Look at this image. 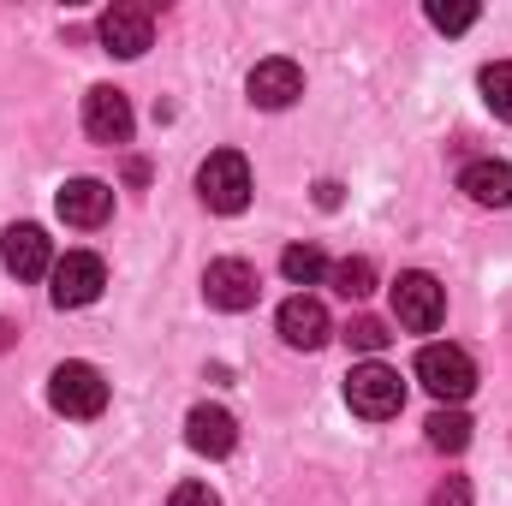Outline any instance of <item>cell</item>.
<instances>
[{
    "mask_svg": "<svg viewBox=\"0 0 512 506\" xmlns=\"http://www.w3.org/2000/svg\"><path fill=\"white\" fill-rule=\"evenodd\" d=\"M96 36H102V48H108V54L137 60V54L155 42V12H149V6H131V0H120V6H108V12H102Z\"/></svg>",
    "mask_w": 512,
    "mask_h": 506,
    "instance_id": "cell-9",
    "label": "cell"
},
{
    "mask_svg": "<svg viewBox=\"0 0 512 506\" xmlns=\"http://www.w3.org/2000/svg\"><path fill=\"white\" fill-rule=\"evenodd\" d=\"M346 340H352L358 352H370V358H376L393 334H387V322H376V316H352V322H346Z\"/></svg>",
    "mask_w": 512,
    "mask_h": 506,
    "instance_id": "cell-21",
    "label": "cell"
},
{
    "mask_svg": "<svg viewBox=\"0 0 512 506\" xmlns=\"http://www.w3.org/2000/svg\"><path fill=\"white\" fill-rule=\"evenodd\" d=\"M0 262H6V274H18V280H42V274L54 268V245H48V233H42L36 221H18V227L0 233Z\"/></svg>",
    "mask_w": 512,
    "mask_h": 506,
    "instance_id": "cell-10",
    "label": "cell"
},
{
    "mask_svg": "<svg viewBox=\"0 0 512 506\" xmlns=\"http://www.w3.org/2000/svg\"><path fill=\"white\" fill-rule=\"evenodd\" d=\"M459 191H465L471 203H483V209H507V203H512V167H507V161H495V155L465 161Z\"/></svg>",
    "mask_w": 512,
    "mask_h": 506,
    "instance_id": "cell-15",
    "label": "cell"
},
{
    "mask_svg": "<svg viewBox=\"0 0 512 506\" xmlns=\"http://www.w3.org/2000/svg\"><path fill=\"white\" fill-rule=\"evenodd\" d=\"M417 381L441 399V405H465L477 393V364L465 346H423L417 352Z\"/></svg>",
    "mask_w": 512,
    "mask_h": 506,
    "instance_id": "cell-3",
    "label": "cell"
},
{
    "mask_svg": "<svg viewBox=\"0 0 512 506\" xmlns=\"http://www.w3.org/2000/svg\"><path fill=\"white\" fill-rule=\"evenodd\" d=\"M256 292H262V280H256L251 262H239V256H221V262H209V268H203V298H209L215 310H227V316L251 310Z\"/></svg>",
    "mask_w": 512,
    "mask_h": 506,
    "instance_id": "cell-7",
    "label": "cell"
},
{
    "mask_svg": "<svg viewBox=\"0 0 512 506\" xmlns=\"http://www.w3.org/2000/svg\"><path fill=\"white\" fill-rule=\"evenodd\" d=\"M197 197L215 209V215H239L251 203V161L239 149H215L203 167H197Z\"/></svg>",
    "mask_w": 512,
    "mask_h": 506,
    "instance_id": "cell-2",
    "label": "cell"
},
{
    "mask_svg": "<svg viewBox=\"0 0 512 506\" xmlns=\"http://www.w3.org/2000/svg\"><path fill=\"white\" fill-rule=\"evenodd\" d=\"M167 506H221V495H215L209 483H179V489H173V501H167Z\"/></svg>",
    "mask_w": 512,
    "mask_h": 506,
    "instance_id": "cell-23",
    "label": "cell"
},
{
    "mask_svg": "<svg viewBox=\"0 0 512 506\" xmlns=\"http://www.w3.org/2000/svg\"><path fill=\"white\" fill-rule=\"evenodd\" d=\"M483 102L495 108V120H512V60H495V66H483Z\"/></svg>",
    "mask_w": 512,
    "mask_h": 506,
    "instance_id": "cell-19",
    "label": "cell"
},
{
    "mask_svg": "<svg viewBox=\"0 0 512 506\" xmlns=\"http://www.w3.org/2000/svg\"><path fill=\"white\" fill-rule=\"evenodd\" d=\"M6 346H12V322H0V352H6Z\"/></svg>",
    "mask_w": 512,
    "mask_h": 506,
    "instance_id": "cell-25",
    "label": "cell"
},
{
    "mask_svg": "<svg viewBox=\"0 0 512 506\" xmlns=\"http://www.w3.org/2000/svg\"><path fill=\"white\" fill-rule=\"evenodd\" d=\"M185 441H191V453H203V459H227V453L239 447V423H233L227 405H197V411L185 417Z\"/></svg>",
    "mask_w": 512,
    "mask_h": 506,
    "instance_id": "cell-14",
    "label": "cell"
},
{
    "mask_svg": "<svg viewBox=\"0 0 512 506\" xmlns=\"http://www.w3.org/2000/svg\"><path fill=\"white\" fill-rule=\"evenodd\" d=\"M316 203H322V209H334V203H340V185H334V179H322V185H316Z\"/></svg>",
    "mask_w": 512,
    "mask_h": 506,
    "instance_id": "cell-24",
    "label": "cell"
},
{
    "mask_svg": "<svg viewBox=\"0 0 512 506\" xmlns=\"http://www.w3.org/2000/svg\"><path fill=\"white\" fill-rule=\"evenodd\" d=\"M423 429H429V447H435V453H465V447H471V417H465L459 405H441Z\"/></svg>",
    "mask_w": 512,
    "mask_h": 506,
    "instance_id": "cell-16",
    "label": "cell"
},
{
    "mask_svg": "<svg viewBox=\"0 0 512 506\" xmlns=\"http://www.w3.org/2000/svg\"><path fill=\"white\" fill-rule=\"evenodd\" d=\"M131 126H137V114H131V96H126V90L96 84V90L84 96V131H90L96 143L120 149V143H131Z\"/></svg>",
    "mask_w": 512,
    "mask_h": 506,
    "instance_id": "cell-8",
    "label": "cell"
},
{
    "mask_svg": "<svg viewBox=\"0 0 512 506\" xmlns=\"http://www.w3.org/2000/svg\"><path fill=\"white\" fill-rule=\"evenodd\" d=\"M48 298L60 304V310H84V304H96L102 298V286H108V268H102V256L90 251H66L54 268H48Z\"/></svg>",
    "mask_w": 512,
    "mask_h": 506,
    "instance_id": "cell-6",
    "label": "cell"
},
{
    "mask_svg": "<svg viewBox=\"0 0 512 506\" xmlns=\"http://www.w3.org/2000/svg\"><path fill=\"white\" fill-rule=\"evenodd\" d=\"M328 280H334V292H340V298H352V304H358V298H370V292H376V262H370V256H346V262H334V268H328Z\"/></svg>",
    "mask_w": 512,
    "mask_h": 506,
    "instance_id": "cell-17",
    "label": "cell"
},
{
    "mask_svg": "<svg viewBox=\"0 0 512 506\" xmlns=\"http://www.w3.org/2000/svg\"><path fill=\"white\" fill-rule=\"evenodd\" d=\"M54 209H60V221L66 227H102L108 215H114V185H102V179H66L60 185V197H54Z\"/></svg>",
    "mask_w": 512,
    "mask_h": 506,
    "instance_id": "cell-12",
    "label": "cell"
},
{
    "mask_svg": "<svg viewBox=\"0 0 512 506\" xmlns=\"http://www.w3.org/2000/svg\"><path fill=\"white\" fill-rule=\"evenodd\" d=\"M393 316H399V328H411V334H435L441 316H447V286H441L435 274H423V268L399 274V280H393Z\"/></svg>",
    "mask_w": 512,
    "mask_h": 506,
    "instance_id": "cell-4",
    "label": "cell"
},
{
    "mask_svg": "<svg viewBox=\"0 0 512 506\" xmlns=\"http://www.w3.org/2000/svg\"><path fill=\"white\" fill-rule=\"evenodd\" d=\"M346 405L358 411V417H370V423H387V417H399V405H405V381L399 370H387V364H358L352 376H346Z\"/></svg>",
    "mask_w": 512,
    "mask_h": 506,
    "instance_id": "cell-5",
    "label": "cell"
},
{
    "mask_svg": "<svg viewBox=\"0 0 512 506\" xmlns=\"http://www.w3.org/2000/svg\"><path fill=\"white\" fill-rule=\"evenodd\" d=\"M245 90H251L256 108L280 114V108H292V102L304 96V72H298L286 54H274V60H256V72L245 78Z\"/></svg>",
    "mask_w": 512,
    "mask_h": 506,
    "instance_id": "cell-11",
    "label": "cell"
},
{
    "mask_svg": "<svg viewBox=\"0 0 512 506\" xmlns=\"http://www.w3.org/2000/svg\"><path fill=\"white\" fill-rule=\"evenodd\" d=\"M274 328H280V340H286L292 352H316V346L328 340V310H322V298H310V292H292V298L280 304Z\"/></svg>",
    "mask_w": 512,
    "mask_h": 506,
    "instance_id": "cell-13",
    "label": "cell"
},
{
    "mask_svg": "<svg viewBox=\"0 0 512 506\" xmlns=\"http://www.w3.org/2000/svg\"><path fill=\"white\" fill-rule=\"evenodd\" d=\"M48 405H54L60 417L90 423V417H102V411H108V381H102L96 364L72 358V364H60V370L48 376Z\"/></svg>",
    "mask_w": 512,
    "mask_h": 506,
    "instance_id": "cell-1",
    "label": "cell"
},
{
    "mask_svg": "<svg viewBox=\"0 0 512 506\" xmlns=\"http://www.w3.org/2000/svg\"><path fill=\"white\" fill-rule=\"evenodd\" d=\"M423 12H429V24H435V30H447V36H459V30H471V24L483 18L471 0H429Z\"/></svg>",
    "mask_w": 512,
    "mask_h": 506,
    "instance_id": "cell-20",
    "label": "cell"
},
{
    "mask_svg": "<svg viewBox=\"0 0 512 506\" xmlns=\"http://www.w3.org/2000/svg\"><path fill=\"white\" fill-rule=\"evenodd\" d=\"M429 506H471V483H465V477H441L435 495H429Z\"/></svg>",
    "mask_w": 512,
    "mask_h": 506,
    "instance_id": "cell-22",
    "label": "cell"
},
{
    "mask_svg": "<svg viewBox=\"0 0 512 506\" xmlns=\"http://www.w3.org/2000/svg\"><path fill=\"white\" fill-rule=\"evenodd\" d=\"M280 274H286L292 286H316V280L328 274V256H322V245H286V251H280Z\"/></svg>",
    "mask_w": 512,
    "mask_h": 506,
    "instance_id": "cell-18",
    "label": "cell"
}]
</instances>
